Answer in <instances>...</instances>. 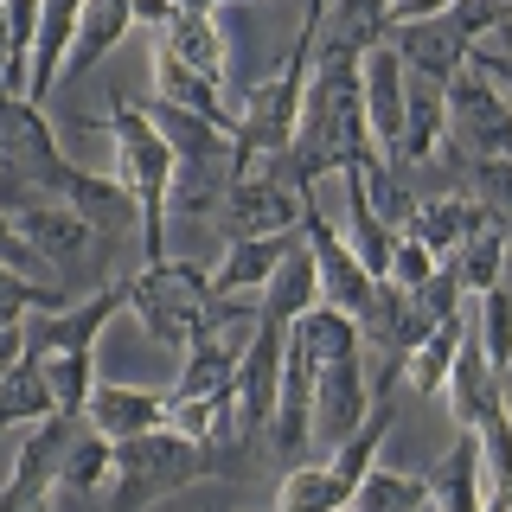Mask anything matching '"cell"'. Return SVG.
Segmentation results:
<instances>
[{
    "mask_svg": "<svg viewBox=\"0 0 512 512\" xmlns=\"http://www.w3.org/2000/svg\"><path fill=\"white\" fill-rule=\"evenodd\" d=\"M45 416H58V404H52V384H45V365L26 352V359L0 378V429H32V423H45Z\"/></svg>",
    "mask_w": 512,
    "mask_h": 512,
    "instance_id": "obj_29",
    "label": "cell"
},
{
    "mask_svg": "<svg viewBox=\"0 0 512 512\" xmlns=\"http://www.w3.org/2000/svg\"><path fill=\"white\" fill-rule=\"evenodd\" d=\"M365 416H372V378H365L359 352H352V359L320 365V372H314V436L340 448Z\"/></svg>",
    "mask_w": 512,
    "mask_h": 512,
    "instance_id": "obj_11",
    "label": "cell"
},
{
    "mask_svg": "<svg viewBox=\"0 0 512 512\" xmlns=\"http://www.w3.org/2000/svg\"><path fill=\"white\" fill-rule=\"evenodd\" d=\"M436 256H429L423 244H416V237L410 231H397V250H391V276H384V282H397V288H423L429 276H436Z\"/></svg>",
    "mask_w": 512,
    "mask_h": 512,
    "instance_id": "obj_40",
    "label": "cell"
},
{
    "mask_svg": "<svg viewBox=\"0 0 512 512\" xmlns=\"http://www.w3.org/2000/svg\"><path fill=\"white\" fill-rule=\"evenodd\" d=\"M116 474V442L109 436H96V429L84 423L71 442H64V461H58V487H71V493H96L103 480Z\"/></svg>",
    "mask_w": 512,
    "mask_h": 512,
    "instance_id": "obj_34",
    "label": "cell"
},
{
    "mask_svg": "<svg viewBox=\"0 0 512 512\" xmlns=\"http://www.w3.org/2000/svg\"><path fill=\"white\" fill-rule=\"evenodd\" d=\"M301 244V231H276V237H231L224 263L212 269V295H263V282L282 269V256Z\"/></svg>",
    "mask_w": 512,
    "mask_h": 512,
    "instance_id": "obj_19",
    "label": "cell"
},
{
    "mask_svg": "<svg viewBox=\"0 0 512 512\" xmlns=\"http://www.w3.org/2000/svg\"><path fill=\"white\" fill-rule=\"evenodd\" d=\"M84 423L109 442L148 436V429H167V391H148V384H96Z\"/></svg>",
    "mask_w": 512,
    "mask_h": 512,
    "instance_id": "obj_14",
    "label": "cell"
},
{
    "mask_svg": "<svg viewBox=\"0 0 512 512\" xmlns=\"http://www.w3.org/2000/svg\"><path fill=\"white\" fill-rule=\"evenodd\" d=\"M468 173H474V199L500 224H512V154H480Z\"/></svg>",
    "mask_w": 512,
    "mask_h": 512,
    "instance_id": "obj_39",
    "label": "cell"
},
{
    "mask_svg": "<svg viewBox=\"0 0 512 512\" xmlns=\"http://www.w3.org/2000/svg\"><path fill=\"white\" fill-rule=\"evenodd\" d=\"M26 359V327H0V378Z\"/></svg>",
    "mask_w": 512,
    "mask_h": 512,
    "instance_id": "obj_43",
    "label": "cell"
},
{
    "mask_svg": "<svg viewBox=\"0 0 512 512\" xmlns=\"http://www.w3.org/2000/svg\"><path fill=\"white\" fill-rule=\"evenodd\" d=\"M237 384V352L224 333H199V340L186 346L180 359V384H173L167 397H231Z\"/></svg>",
    "mask_w": 512,
    "mask_h": 512,
    "instance_id": "obj_26",
    "label": "cell"
},
{
    "mask_svg": "<svg viewBox=\"0 0 512 512\" xmlns=\"http://www.w3.org/2000/svg\"><path fill=\"white\" fill-rule=\"evenodd\" d=\"M314 372L320 365L308 352L282 346V391H276V423H269V442H276L282 455H295V448L314 436Z\"/></svg>",
    "mask_w": 512,
    "mask_h": 512,
    "instance_id": "obj_20",
    "label": "cell"
},
{
    "mask_svg": "<svg viewBox=\"0 0 512 512\" xmlns=\"http://www.w3.org/2000/svg\"><path fill=\"white\" fill-rule=\"evenodd\" d=\"M320 301V269H314V250L295 244L282 256V269L263 282V295H256V320H276V327H288V320H301Z\"/></svg>",
    "mask_w": 512,
    "mask_h": 512,
    "instance_id": "obj_22",
    "label": "cell"
},
{
    "mask_svg": "<svg viewBox=\"0 0 512 512\" xmlns=\"http://www.w3.org/2000/svg\"><path fill=\"white\" fill-rule=\"evenodd\" d=\"M416 506H429L423 474H391V468H372V474L359 480V493H352V506H346V512H416Z\"/></svg>",
    "mask_w": 512,
    "mask_h": 512,
    "instance_id": "obj_36",
    "label": "cell"
},
{
    "mask_svg": "<svg viewBox=\"0 0 512 512\" xmlns=\"http://www.w3.org/2000/svg\"><path fill=\"white\" fill-rule=\"evenodd\" d=\"M128 308V282H109L84 301H64L58 314H39L26 327V352L32 359H52V352H96V333L109 327V314Z\"/></svg>",
    "mask_w": 512,
    "mask_h": 512,
    "instance_id": "obj_9",
    "label": "cell"
},
{
    "mask_svg": "<svg viewBox=\"0 0 512 512\" xmlns=\"http://www.w3.org/2000/svg\"><path fill=\"white\" fill-rule=\"evenodd\" d=\"M154 96H160V103H173V109H186V116H199V122H212L218 135L237 141V122H244V109L224 103V84L199 77L192 64L173 58L167 45H154Z\"/></svg>",
    "mask_w": 512,
    "mask_h": 512,
    "instance_id": "obj_13",
    "label": "cell"
},
{
    "mask_svg": "<svg viewBox=\"0 0 512 512\" xmlns=\"http://www.w3.org/2000/svg\"><path fill=\"white\" fill-rule=\"evenodd\" d=\"M84 122L90 128L109 122L116 180L128 186V199H135V212H141V256H148V263H167V199H173V173H180L167 135L154 128L148 103H128V96H109V116H84Z\"/></svg>",
    "mask_w": 512,
    "mask_h": 512,
    "instance_id": "obj_3",
    "label": "cell"
},
{
    "mask_svg": "<svg viewBox=\"0 0 512 512\" xmlns=\"http://www.w3.org/2000/svg\"><path fill=\"white\" fill-rule=\"evenodd\" d=\"M0 71H7V0H0Z\"/></svg>",
    "mask_w": 512,
    "mask_h": 512,
    "instance_id": "obj_46",
    "label": "cell"
},
{
    "mask_svg": "<svg viewBox=\"0 0 512 512\" xmlns=\"http://www.w3.org/2000/svg\"><path fill=\"white\" fill-rule=\"evenodd\" d=\"M423 487H429V506L436 512H480L487 506V461H480V442L461 436L448 455H436L423 468Z\"/></svg>",
    "mask_w": 512,
    "mask_h": 512,
    "instance_id": "obj_17",
    "label": "cell"
},
{
    "mask_svg": "<svg viewBox=\"0 0 512 512\" xmlns=\"http://www.w3.org/2000/svg\"><path fill=\"white\" fill-rule=\"evenodd\" d=\"M320 26H327V7H308V26L295 32L288 58L263 77V84H250V96H244V122H237V141H231V180L269 173L288 148H295L301 96H308L314 52H320Z\"/></svg>",
    "mask_w": 512,
    "mask_h": 512,
    "instance_id": "obj_1",
    "label": "cell"
},
{
    "mask_svg": "<svg viewBox=\"0 0 512 512\" xmlns=\"http://www.w3.org/2000/svg\"><path fill=\"white\" fill-rule=\"evenodd\" d=\"M442 397H448V416H455L461 436H474L487 416H500V410H506V372H493V365H487V352H480L474 333L461 340L455 365H448Z\"/></svg>",
    "mask_w": 512,
    "mask_h": 512,
    "instance_id": "obj_12",
    "label": "cell"
},
{
    "mask_svg": "<svg viewBox=\"0 0 512 512\" xmlns=\"http://www.w3.org/2000/svg\"><path fill=\"white\" fill-rule=\"evenodd\" d=\"M352 506V487L327 461H308V468H288L282 487H276V512H346Z\"/></svg>",
    "mask_w": 512,
    "mask_h": 512,
    "instance_id": "obj_30",
    "label": "cell"
},
{
    "mask_svg": "<svg viewBox=\"0 0 512 512\" xmlns=\"http://www.w3.org/2000/svg\"><path fill=\"white\" fill-rule=\"evenodd\" d=\"M404 103H410V90H404V58H397L391 39H384V45H372V52H365V122H372V141H378L384 160H391V148H397Z\"/></svg>",
    "mask_w": 512,
    "mask_h": 512,
    "instance_id": "obj_16",
    "label": "cell"
},
{
    "mask_svg": "<svg viewBox=\"0 0 512 512\" xmlns=\"http://www.w3.org/2000/svg\"><path fill=\"white\" fill-rule=\"evenodd\" d=\"M282 346H288V327H276V320H256L250 327V346L237 352V442H256L269 436V423H276V391H282Z\"/></svg>",
    "mask_w": 512,
    "mask_h": 512,
    "instance_id": "obj_6",
    "label": "cell"
},
{
    "mask_svg": "<svg viewBox=\"0 0 512 512\" xmlns=\"http://www.w3.org/2000/svg\"><path fill=\"white\" fill-rule=\"evenodd\" d=\"M288 346L308 352L314 365H333V359H352V352L365 346V333H359V320H352V314L327 308V301H314L301 320H288Z\"/></svg>",
    "mask_w": 512,
    "mask_h": 512,
    "instance_id": "obj_24",
    "label": "cell"
},
{
    "mask_svg": "<svg viewBox=\"0 0 512 512\" xmlns=\"http://www.w3.org/2000/svg\"><path fill=\"white\" fill-rule=\"evenodd\" d=\"M327 39L365 58L372 45L391 39V0H333L327 7Z\"/></svg>",
    "mask_w": 512,
    "mask_h": 512,
    "instance_id": "obj_32",
    "label": "cell"
},
{
    "mask_svg": "<svg viewBox=\"0 0 512 512\" xmlns=\"http://www.w3.org/2000/svg\"><path fill=\"white\" fill-rule=\"evenodd\" d=\"M391 52L404 58V71L416 77V84H448V77H461L468 71V58H474V39L461 32L455 20H410V26H391Z\"/></svg>",
    "mask_w": 512,
    "mask_h": 512,
    "instance_id": "obj_10",
    "label": "cell"
},
{
    "mask_svg": "<svg viewBox=\"0 0 512 512\" xmlns=\"http://www.w3.org/2000/svg\"><path fill=\"white\" fill-rule=\"evenodd\" d=\"M340 180H346V224H340V231H346L352 256L365 263V276H372V282H384V276H391L397 231H391V224H384V218L372 212V205H365V192H359V180H352V173H340Z\"/></svg>",
    "mask_w": 512,
    "mask_h": 512,
    "instance_id": "obj_27",
    "label": "cell"
},
{
    "mask_svg": "<svg viewBox=\"0 0 512 512\" xmlns=\"http://www.w3.org/2000/svg\"><path fill=\"white\" fill-rule=\"evenodd\" d=\"M442 109H448V135L474 160L480 154H512V103H506L500 84H487V77L474 71V64L442 84Z\"/></svg>",
    "mask_w": 512,
    "mask_h": 512,
    "instance_id": "obj_7",
    "label": "cell"
},
{
    "mask_svg": "<svg viewBox=\"0 0 512 512\" xmlns=\"http://www.w3.org/2000/svg\"><path fill=\"white\" fill-rule=\"evenodd\" d=\"M487 224H500V218H493L480 199H474V205H461V199H429V205H416V212H410L404 231H410L429 256H436V263H448V256L468 244L474 231H487Z\"/></svg>",
    "mask_w": 512,
    "mask_h": 512,
    "instance_id": "obj_21",
    "label": "cell"
},
{
    "mask_svg": "<svg viewBox=\"0 0 512 512\" xmlns=\"http://www.w3.org/2000/svg\"><path fill=\"white\" fill-rule=\"evenodd\" d=\"M506 256H512L506 224H487V231H474L468 244L448 256V263H455V276H461V288H468V295H487V288L506 282Z\"/></svg>",
    "mask_w": 512,
    "mask_h": 512,
    "instance_id": "obj_31",
    "label": "cell"
},
{
    "mask_svg": "<svg viewBox=\"0 0 512 512\" xmlns=\"http://www.w3.org/2000/svg\"><path fill=\"white\" fill-rule=\"evenodd\" d=\"M13 224H20V237L39 250V263H45V256H58V263H84V250H90V237H96V224L84 212H71V205H58V199L20 205Z\"/></svg>",
    "mask_w": 512,
    "mask_h": 512,
    "instance_id": "obj_18",
    "label": "cell"
},
{
    "mask_svg": "<svg viewBox=\"0 0 512 512\" xmlns=\"http://www.w3.org/2000/svg\"><path fill=\"white\" fill-rule=\"evenodd\" d=\"M301 244L314 250L320 301H327V308H340V314H352V320H359V333H365V314H372V301H378V282L365 276V263L352 256L346 231H340V224H333L327 212H320L314 199L301 205Z\"/></svg>",
    "mask_w": 512,
    "mask_h": 512,
    "instance_id": "obj_5",
    "label": "cell"
},
{
    "mask_svg": "<svg viewBox=\"0 0 512 512\" xmlns=\"http://www.w3.org/2000/svg\"><path fill=\"white\" fill-rule=\"evenodd\" d=\"M160 45H167L180 64H192L199 77H212V84H224V32L212 13H173L167 26H160Z\"/></svg>",
    "mask_w": 512,
    "mask_h": 512,
    "instance_id": "obj_28",
    "label": "cell"
},
{
    "mask_svg": "<svg viewBox=\"0 0 512 512\" xmlns=\"http://www.w3.org/2000/svg\"><path fill=\"white\" fill-rule=\"evenodd\" d=\"M461 340H468V327H461V314H455V320H442V327L410 352V397H442L448 365H455Z\"/></svg>",
    "mask_w": 512,
    "mask_h": 512,
    "instance_id": "obj_35",
    "label": "cell"
},
{
    "mask_svg": "<svg viewBox=\"0 0 512 512\" xmlns=\"http://www.w3.org/2000/svg\"><path fill=\"white\" fill-rule=\"evenodd\" d=\"M84 7L90 0H45L39 7V39H32V71H26V103L39 109L52 84L64 77V58L77 45V26H84Z\"/></svg>",
    "mask_w": 512,
    "mask_h": 512,
    "instance_id": "obj_15",
    "label": "cell"
},
{
    "mask_svg": "<svg viewBox=\"0 0 512 512\" xmlns=\"http://www.w3.org/2000/svg\"><path fill=\"white\" fill-rule=\"evenodd\" d=\"M301 205H308V192H295L282 173H250V180L224 186L218 218L231 224V237H276L301 231Z\"/></svg>",
    "mask_w": 512,
    "mask_h": 512,
    "instance_id": "obj_8",
    "label": "cell"
},
{
    "mask_svg": "<svg viewBox=\"0 0 512 512\" xmlns=\"http://www.w3.org/2000/svg\"><path fill=\"white\" fill-rule=\"evenodd\" d=\"M173 7H186V13H212V7H237V0H173Z\"/></svg>",
    "mask_w": 512,
    "mask_h": 512,
    "instance_id": "obj_44",
    "label": "cell"
},
{
    "mask_svg": "<svg viewBox=\"0 0 512 512\" xmlns=\"http://www.w3.org/2000/svg\"><path fill=\"white\" fill-rule=\"evenodd\" d=\"M474 442H480V461H487L493 493H512V410L487 416V423L474 429Z\"/></svg>",
    "mask_w": 512,
    "mask_h": 512,
    "instance_id": "obj_38",
    "label": "cell"
},
{
    "mask_svg": "<svg viewBox=\"0 0 512 512\" xmlns=\"http://www.w3.org/2000/svg\"><path fill=\"white\" fill-rule=\"evenodd\" d=\"M0 263L26 269V276H32V269H39V250H32L26 237H20V224H13V212H0Z\"/></svg>",
    "mask_w": 512,
    "mask_h": 512,
    "instance_id": "obj_41",
    "label": "cell"
},
{
    "mask_svg": "<svg viewBox=\"0 0 512 512\" xmlns=\"http://www.w3.org/2000/svg\"><path fill=\"white\" fill-rule=\"evenodd\" d=\"M480 301V352H487V365L493 372H506L512 365V288L500 282V288H487V295H474Z\"/></svg>",
    "mask_w": 512,
    "mask_h": 512,
    "instance_id": "obj_37",
    "label": "cell"
},
{
    "mask_svg": "<svg viewBox=\"0 0 512 512\" xmlns=\"http://www.w3.org/2000/svg\"><path fill=\"white\" fill-rule=\"evenodd\" d=\"M205 474H224V461L205 442L180 436V429L128 436V442H116V493H109V512H148L154 500H173V493L199 487Z\"/></svg>",
    "mask_w": 512,
    "mask_h": 512,
    "instance_id": "obj_4",
    "label": "cell"
},
{
    "mask_svg": "<svg viewBox=\"0 0 512 512\" xmlns=\"http://www.w3.org/2000/svg\"><path fill=\"white\" fill-rule=\"evenodd\" d=\"M128 26H135V0H90L84 26H77V45H71V58H64V77L77 84L84 71H96V64L122 45Z\"/></svg>",
    "mask_w": 512,
    "mask_h": 512,
    "instance_id": "obj_23",
    "label": "cell"
},
{
    "mask_svg": "<svg viewBox=\"0 0 512 512\" xmlns=\"http://www.w3.org/2000/svg\"><path fill=\"white\" fill-rule=\"evenodd\" d=\"M442 135H448V109H442V90H436V84H416V90H410V103H404V128H397L391 167L404 173V167H416V160H436Z\"/></svg>",
    "mask_w": 512,
    "mask_h": 512,
    "instance_id": "obj_25",
    "label": "cell"
},
{
    "mask_svg": "<svg viewBox=\"0 0 512 512\" xmlns=\"http://www.w3.org/2000/svg\"><path fill=\"white\" fill-rule=\"evenodd\" d=\"M45 365V384H52V404L58 416H71V423H84V410H90V397H96V352H52V359H39Z\"/></svg>",
    "mask_w": 512,
    "mask_h": 512,
    "instance_id": "obj_33",
    "label": "cell"
},
{
    "mask_svg": "<svg viewBox=\"0 0 512 512\" xmlns=\"http://www.w3.org/2000/svg\"><path fill=\"white\" fill-rule=\"evenodd\" d=\"M480 512H512V493H487V506Z\"/></svg>",
    "mask_w": 512,
    "mask_h": 512,
    "instance_id": "obj_45",
    "label": "cell"
},
{
    "mask_svg": "<svg viewBox=\"0 0 512 512\" xmlns=\"http://www.w3.org/2000/svg\"><path fill=\"white\" fill-rule=\"evenodd\" d=\"M250 295H212V276L199 263H148L141 276H128V314L141 320V333H154L160 346H192L199 333H224L237 314H256L244 308Z\"/></svg>",
    "mask_w": 512,
    "mask_h": 512,
    "instance_id": "obj_2",
    "label": "cell"
},
{
    "mask_svg": "<svg viewBox=\"0 0 512 512\" xmlns=\"http://www.w3.org/2000/svg\"><path fill=\"white\" fill-rule=\"evenodd\" d=\"M461 0H391V26H410V20H442L455 13Z\"/></svg>",
    "mask_w": 512,
    "mask_h": 512,
    "instance_id": "obj_42",
    "label": "cell"
}]
</instances>
